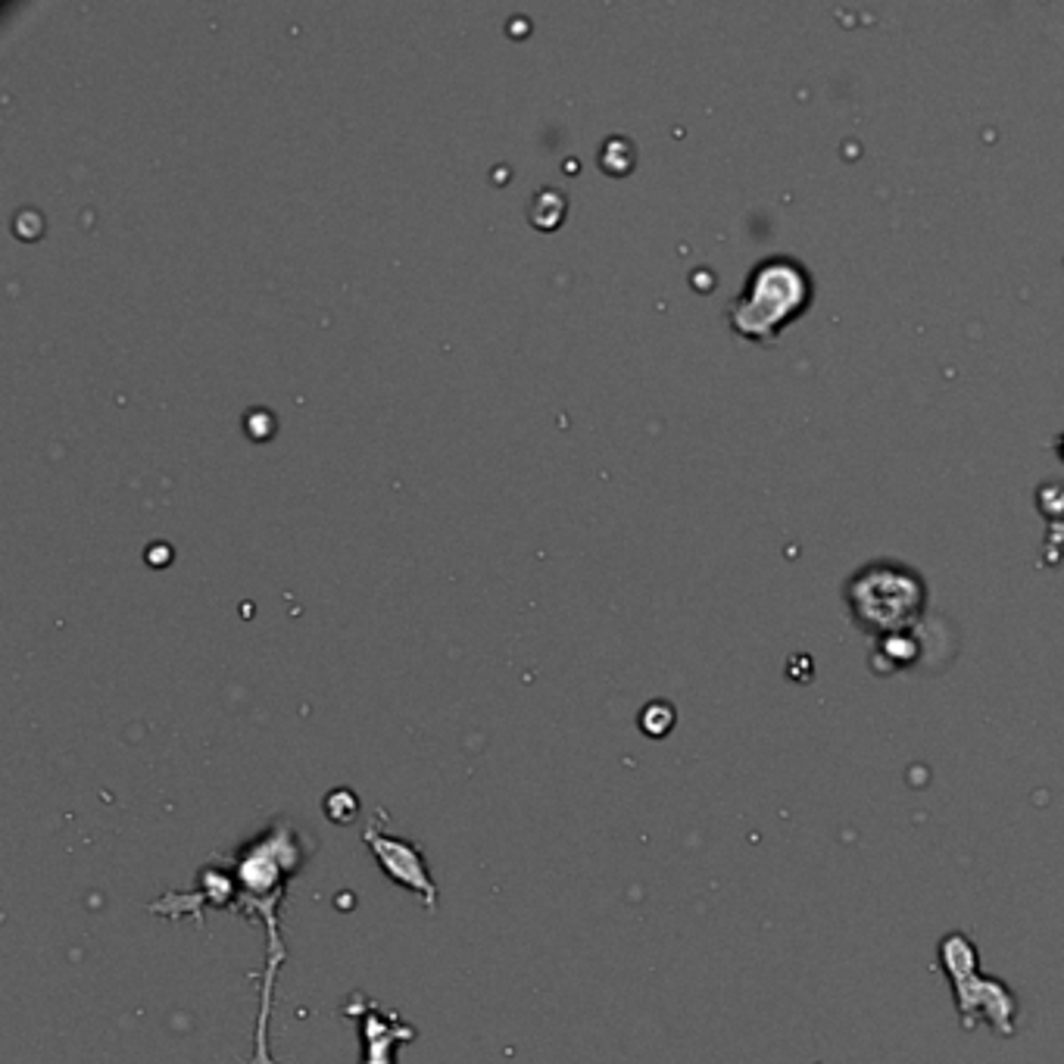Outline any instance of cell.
Listing matches in <instances>:
<instances>
[{"instance_id": "obj_1", "label": "cell", "mask_w": 1064, "mask_h": 1064, "mask_svg": "<svg viewBox=\"0 0 1064 1064\" xmlns=\"http://www.w3.org/2000/svg\"><path fill=\"white\" fill-rule=\"evenodd\" d=\"M746 297H765V306L753 312H737L734 328L749 338H768L781 328L783 319H790L805 304V279L793 272L790 262H768L753 275Z\"/></svg>"}, {"instance_id": "obj_2", "label": "cell", "mask_w": 1064, "mask_h": 1064, "mask_svg": "<svg viewBox=\"0 0 1064 1064\" xmlns=\"http://www.w3.org/2000/svg\"><path fill=\"white\" fill-rule=\"evenodd\" d=\"M366 843L378 855L381 868L388 871L397 884L422 892L428 899V909H435L437 890L435 884H431V877H428V868H425V859H422L418 847L406 843V840H397V837H388V834H381L375 825L366 830Z\"/></svg>"}]
</instances>
